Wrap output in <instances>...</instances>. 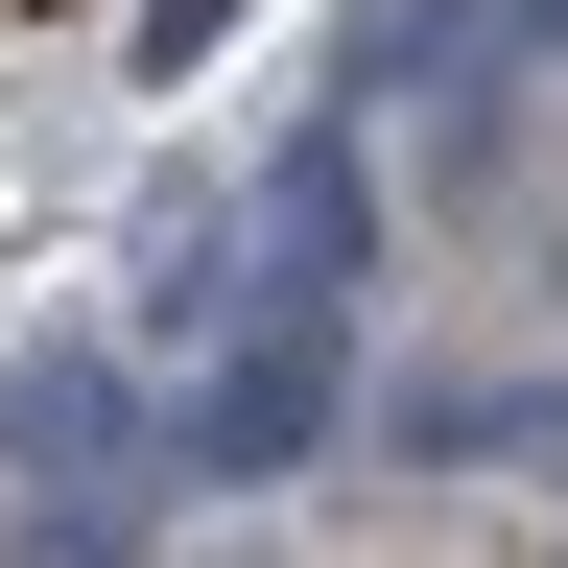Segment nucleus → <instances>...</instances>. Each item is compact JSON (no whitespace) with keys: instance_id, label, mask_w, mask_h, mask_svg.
I'll use <instances>...</instances> for the list:
<instances>
[{"instance_id":"nucleus-1","label":"nucleus","mask_w":568,"mask_h":568,"mask_svg":"<svg viewBox=\"0 0 568 568\" xmlns=\"http://www.w3.org/2000/svg\"><path fill=\"white\" fill-rule=\"evenodd\" d=\"M332 403H355V355H332V308H261V332H237V355L190 379V474H213V497L308 474V450H332Z\"/></svg>"},{"instance_id":"nucleus-2","label":"nucleus","mask_w":568,"mask_h":568,"mask_svg":"<svg viewBox=\"0 0 568 568\" xmlns=\"http://www.w3.org/2000/svg\"><path fill=\"white\" fill-rule=\"evenodd\" d=\"M355 213H379V190H355V119H308L261 166V308H332V284H355Z\"/></svg>"},{"instance_id":"nucleus-3","label":"nucleus","mask_w":568,"mask_h":568,"mask_svg":"<svg viewBox=\"0 0 568 568\" xmlns=\"http://www.w3.org/2000/svg\"><path fill=\"white\" fill-rule=\"evenodd\" d=\"M119 450H142L119 355H71V332H48V355H0V474H119Z\"/></svg>"},{"instance_id":"nucleus-4","label":"nucleus","mask_w":568,"mask_h":568,"mask_svg":"<svg viewBox=\"0 0 568 568\" xmlns=\"http://www.w3.org/2000/svg\"><path fill=\"white\" fill-rule=\"evenodd\" d=\"M521 24H545V48H568V0H521Z\"/></svg>"}]
</instances>
